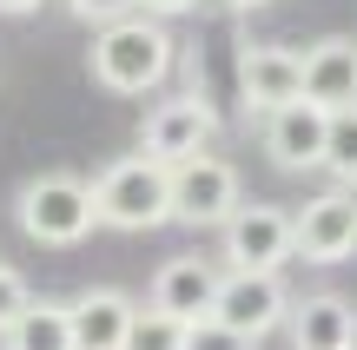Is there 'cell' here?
I'll list each match as a JSON object with an SVG mask.
<instances>
[{
  "label": "cell",
  "mask_w": 357,
  "mask_h": 350,
  "mask_svg": "<svg viewBox=\"0 0 357 350\" xmlns=\"http://www.w3.org/2000/svg\"><path fill=\"white\" fill-rule=\"evenodd\" d=\"M185 350H252V344H245L238 331H225V324H212V317H205V324H192Z\"/></svg>",
  "instance_id": "obj_20"
},
{
  "label": "cell",
  "mask_w": 357,
  "mask_h": 350,
  "mask_svg": "<svg viewBox=\"0 0 357 350\" xmlns=\"http://www.w3.org/2000/svg\"><path fill=\"white\" fill-rule=\"evenodd\" d=\"M199 0H139V13H153V20H166V13H192Z\"/></svg>",
  "instance_id": "obj_21"
},
{
  "label": "cell",
  "mask_w": 357,
  "mask_h": 350,
  "mask_svg": "<svg viewBox=\"0 0 357 350\" xmlns=\"http://www.w3.org/2000/svg\"><path fill=\"white\" fill-rule=\"evenodd\" d=\"M47 0H0V20H26V13H40Z\"/></svg>",
  "instance_id": "obj_22"
},
{
  "label": "cell",
  "mask_w": 357,
  "mask_h": 350,
  "mask_svg": "<svg viewBox=\"0 0 357 350\" xmlns=\"http://www.w3.org/2000/svg\"><path fill=\"white\" fill-rule=\"evenodd\" d=\"M66 13L86 20V26H119V20L139 13V0H66Z\"/></svg>",
  "instance_id": "obj_19"
},
{
  "label": "cell",
  "mask_w": 357,
  "mask_h": 350,
  "mask_svg": "<svg viewBox=\"0 0 357 350\" xmlns=\"http://www.w3.org/2000/svg\"><path fill=\"white\" fill-rule=\"evenodd\" d=\"M344 198H351V205H357V179H351V185H344Z\"/></svg>",
  "instance_id": "obj_24"
},
{
  "label": "cell",
  "mask_w": 357,
  "mask_h": 350,
  "mask_svg": "<svg viewBox=\"0 0 357 350\" xmlns=\"http://www.w3.org/2000/svg\"><path fill=\"white\" fill-rule=\"evenodd\" d=\"M291 218H298V258L305 264H344L357 251V205L344 198V185L305 198Z\"/></svg>",
  "instance_id": "obj_10"
},
{
  "label": "cell",
  "mask_w": 357,
  "mask_h": 350,
  "mask_svg": "<svg viewBox=\"0 0 357 350\" xmlns=\"http://www.w3.org/2000/svg\"><path fill=\"white\" fill-rule=\"evenodd\" d=\"M324 139H331V113L311 106V100L278 106L265 119V159L278 172H318L324 166Z\"/></svg>",
  "instance_id": "obj_11"
},
{
  "label": "cell",
  "mask_w": 357,
  "mask_h": 350,
  "mask_svg": "<svg viewBox=\"0 0 357 350\" xmlns=\"http://www.w3.org/2000/svg\"><path fill=\"white\" fill-rule=\"evenodd\" d=\"M218 7H231V13H258V7H271V0H218Z\"/></svg>",
  "instance_id": "obj_23"
},
{
  "label": "cell",
  "mask_w": 357,
  "mask_h": 350,
  "mask_svg": "<svg viewBox=\"0 0 357 350\" xmlns=\"http://www.w3.org/2000/svg\"><path fill=\"white\" fill-rule=\"evenodd\" d=\"M305 100L324 106V113L357 106V40L351 33H331L318 47H305Z\"/></svg>",
  "instance_id": "obj_14"
},
{
  "label": "cell",
  "mask_w": 357,
  "mask_h": 350,
  "mask_svg": "<svg viewBox=\"0 0 357 350\" xmlns=\"http://www.w3.org/2000/svg\"><path fill=\"white\" fill-rule=\"evenodd\" d=\"M218 285H225V271H218L212 258H192V251H178L153 271V291H146V304L153 311L178 317V324H205L218 304Z\"/></svg>",
  "instance_id": "obj_9"
},
{
  "label": "cell",
  "mask_w": 357,
  "mask_h": 350,
  "mask_svg": "<svg viewBox=\"0 0 357 350\" xmlns=\"http://www.w3.org/2000/svg\"><path fill=\"white\" fill-rule=\"evenodd\" d=\"M291 317V291H284L278 271H225L218 285V304H212V324L238 331L245 344L271 337V331Z\"/></svg>",
  "instance_id": "obj_7"
},
{
  "label": "cell",
  "mask_w": 357,
  "mask_h": 350,
  "mask_svg": "<svg viewBox=\"0 0 357 350\" xmlns=\"http://www.w3.org/2000/svg\"><path fill=\"white\" fill-rule=\"evenodd\" d=\"M26 304H33V285H26L13 264H0V337H7V331L26 317Z\"/></svg>",
  "instance_id": "obj_18"
},
{
  "label": "cell",
  "mask_w": 357,
  "mask_h": 350,
  "mask_svg": "<svg viewBox=\"0 0 357 350\" xmlns=\"http://www.w3.org/2000/svg\"><path fill=\"white\" fill-rule=\"evenodd\" d=\"M66 317H73V350H126L139 304L113 285H86L79 298H66Z\"/></svg>",
  "instance_id": "obj_12"
},
{
  "label": "cell",
  "mask_w": 357,
  "mask_h": 350,
  "mask_svg": "<svg viewBox=\"0 0 357 350\" xmlns=\"http://www.w3.org/2000/svg\"><path fill=\"white\" fill-rule=\"evenodd\" d=\"M298 258V218L271 198H245L225 225V264L231 271H284Z\"/></svg>",
  "instance_id": "obj_5"
},
{
  "label": "cell",
  "mask_w": 357,
  "mask_h": 350,
  "mask_svg": "<svg viewBox=\"0 0 357 350\" xmlns=\"http://www.w3.org/2000/svg\"><path fill=\"white\" fill-rule=\"evenodd\" d=\"M13 218H20V232L33 238V245H79V238L100 225V212H93V185L73 179V172H40V179L20 185V198H13Z\"/></svg>",
  "instance_id": "obj_3"
},
{
  "label": "cell",
  "mask_w": 357,
  "mask_h": 350,
  "mask_svg": "<svg viewBox=\"0 0 357 350\" xmlns=\"http://www.w3.org/2000/svg\"><path fill=\"white\" fill-rule=\"evenodd\" d=\"M172 60H178V47H172L166 20H153V13H132V20L93 33V79L106 93H126V100L166 86Z\"/></svg>",
  "instance_id": "obj_1"
},
{
  "label": "cell",
  "mask_w": 357,
  "mask_h": 350,
  "mask_svg": "<svg viewBox=\"0 0 357 350\" xmlns=\"http://www.w3.org/2000/svg\"><path fill=\"white\" fill-rule=\"evenodd\" d=\"M238 100L252 113H278V106L305 100V53L278 47V40H245L238 47Z\"/></svg>",
  "instance_id": "obj_8"
},
{
  "label": "cell",
  "mask_w": 357,
  "mask_h": 350,
  "mask_svg": "<svg viewBox=\"0 0 357 350\" xmlns=\"http://www.w3.org/2000/svg\"><path fill=\"white\" fill-rule=\"evenodd\" d=\"M7 350H73V317H66V304L33 298L26 317L7 331Z\"/></svg>",
  "instance_id": "obj_15"
},
{
  "label": "cell",
  "mask_w": 357,
  "mask_h": 350,
  "mask_svg": "<svg viewBox=\"0 0 357 350\" xmlns=\"http://www.w3.org/2000/svg\"><path fill=\"white\" fill-rule=\"evenodd\" d=\"M238 205H245V185H238V166L231 159L199 152L185 166H172V225H192V232L218 225L225 232Z\"/></svg>",
  "instance_id": "obj_4"
},
{
  "label": "cell",
  "mask_w": 357,
  "mask_h": 350,
  "mask_svg": "<svg viewBox=\"0 0 357 350\" xmlns=\"http://www.w3.org/2000/svg\"><path fill=\"white\" fill-rule=\"evenodd\" d=\"M212 139H218V113H212L205 93H172L139 126V152L159 159V166H185V159L212 152Z\"/></svg>",
  "instance_id": "obj_6"
},
{
  "label": "cell",
  "mask_w": 357,
  "mask_h": 350,
  "mask_svg": "<svg viewBox=\"0 0 357 350\" xmlns=\"http://www.w3.org/2000/svg\"><path fill=\"white\" fill-rule=\"evenodd\" d=\"M93 212L113 232H153L172 225V166L159 159H113V166L93 179Z\"/></svg>",
  "instance_id": "obj_2"
},
{
  "label": "cell",
  "mask_w": 357,
  "mask_h": 350,
  "mask_svg": "<svg viewBox=\"0 0 357 350\" xmlns=\"http://www.w3.org/2000/svg\"><path fill=\"white\" fill-rule=\"evenodd\" d=\"M284 331H291V350H357V304L337 291H311L291 304Z\"/></svg>",
  "instance_id": "obj_13"
},
{
  "label": "cell",
  "mask_w": 357,
  "mask_h": 350,
  "mask_svg": "<svg viewBox=\"0 0 357 350\" xmlns=\"http://www.w3.org/2000/svg\"><path fill=\"white\" fill-rule=\"evenodd\" d=\"M185 337H192V324H178V317H166V311H153V304H146V311L132 317L126 350H185Z\"/></svg>",
  "instance_id": "obj_17"
},
{
  "label": "cell",
  "mask_w": 357,
  "mask_h": 350,
  "mask_svg": "<svg viewBox=\"0 0 357 350\" xmlns=\"http://www.w3.org/2000/svg\"><path fill=\"white\" fill-rule=\"evenodd\" d=\"M324 172H331L337 185H351V179H357V106L331 113V139H324Z\"/></svg>",
  "instance_id": "obj_16"
}]
</instances>
